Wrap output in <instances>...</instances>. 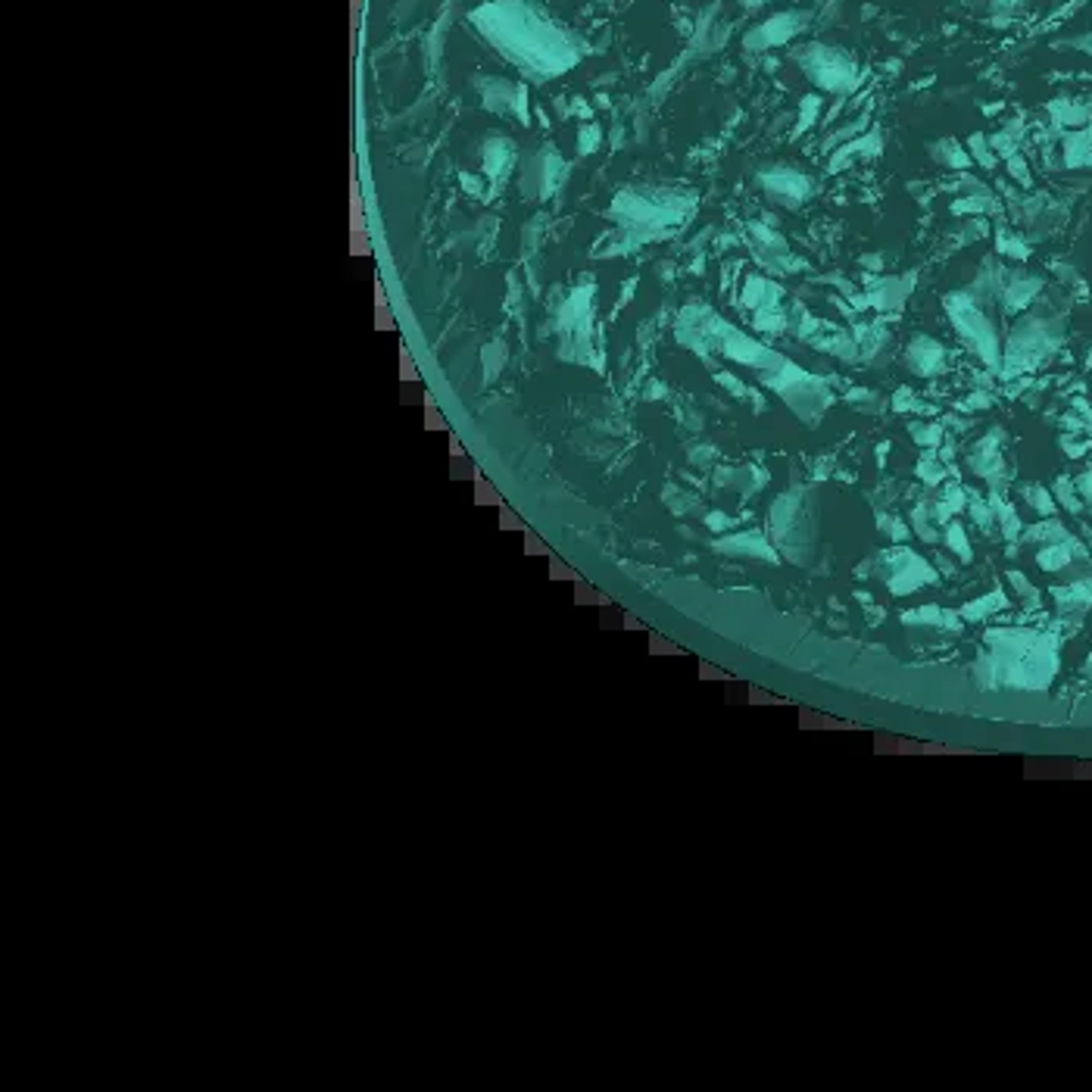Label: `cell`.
Returning <instances> with one entry per match:
<instances>
[{
  "instance_id": "obj_4",
  "label": "cell",
  "mask_w": 1092,
  "mask_h": 1092,
  "mask_svg": "<svg viewBox=\"0 0 1092 1092\" xmlns=\"http://www.w3.org/2000/svg\"><path fill=\"white\" fill-rule=\"evenodd\" d=\"M943 310L952 322L955 335L962 337V343L968 347L974 356L989 368V372H1002V343H999V331H995L993 318L983 312V306L970 300L968 291H952L943 297Z\"/></svg>"
},
{
  "instance_id": "obj_39",
  "label": "cell",
  "mask_w": 1092,
  "mask_h": 1092,
  "mask_svg": "<svg viewBox=\"0 0 1092 1092\" xmlns=\"http://www.w3.org/2000/svg\"><path fill=\"white\" fill-rule=\"evenodd\" d=\"M1051 493H1055V503H1058L1061 509H1068V512L1074 515L1083 512V497H1080V490H1076V484L1070 481V478H1058L1055 487H1051Z\"/></svg>"
},
{
  "instance_id": "obj_31",
  "label": "cell",
  "mask_w": 1092,
  "mask_h": 1092,
  "mask_svg": "<svg viewBox=\"0 0 1092 1092\" xmlns=\"http://www.w3.org/2000/svg\"><path fill=\"white\" fill-rule=\"evenodd\" d=\"M1024 543H1033V546H1045V543H1058V540H1068L1070 530L1051 515V518H1043V522H1036L1033 528H1027L1024 534Z\"/></svg>"
},
{
  "instance_id": "obj_48",
  "label": "cell",
  "mask_w": 1092,
  "mask_h": 1092,
  "mask_svg": "<svg viewBox=\"0 0 1092 1092\" xmlns=\"http://www.w3.org/2000/svg\"><path fill=\"white\" fill-rule=\"evenodd\" d=\"M599 144H603V129H599V125H584L578 135V154L581 156L593 154Z\"/></svg>"
},
{
  "instance_id": "obj_10",
  "label": "cell",
  "mask_w": 1092,
  "mask_h": 1092,
  "mask_svg": "<svg viewBox=\"0 0 1092 1092\" xmlns=\"http://www.w3.org/2000/svg\"><path fill=\"white\" fill-rule=\"evenodd\" d=\"M478 94L490 113L509 116V119L528 125V88L524 85H515L509 78H481Z\"/></svg>"
},
{
  "instance_id": "obj_43",
  "label": "cell",
  "mask_w": 1092,
  "mask_h": 1092,
  "mask_svg": "<svg viewBox=\"0 0 1092 1092\" xmlns=\"http://www.w3.org/2000/svg\"><path fill=\"white\" fill-rule=\"evenodd\" d=\"M846 403L852 409H858V412H881V409H883L881 393L871 391V387H849V391H846Z\"/></svg>"
},
{
  "instance_id": "obj_13",
  "label": "cell",
  "mask_w": 1092,
  "mask_h": 1092,
  "mask_svg": "<svg viewBox=\"0 0 1092 1092\" xmlns=\"http://www.w3.org/2000/svg\"><path fill=\"white\" fill-rule=\"evenodd\" d=\"M808 25V13H777V16H768L762 25H756L750 35H746V50H771V47H781V44L793 41L802 28Z\"/></svg>"
},
{
  "instance_id": "obj_17",
  "label": "cell",
  "mask_w": 1092,
  "mask_h": 1092,
  "mask_svg": "<svg viewBox=\"0 0 1092 1092\" xmlns=\"http://www.w3.org/2000/svg\"><path fill=\"white\" fill-rule=\"evenodd\" d=\"M902 618L905 628H927V631H949V634H962L964 624L968 621L962 618V612H949V609H939V606L927 603V606H914V609L902 612L899 615Z\"/></svg>"
},
{
  "instance_id": "obj_2",
  "label": "cell",
  "mask_w": 1092,
  "mask_h": 1092,
  "mask_svg": "<svg viewBox=\"0 0 1092 1092\" xmlns=\"http://www.w3.org/2000/svg\"><path fill=\"white\" fill-rule=\"evenodd\" d=\"M693 210V197L668 188H624L612 200V219L634 241L659 237L677 229Z\"/></svg>"
},
{
  "instance_id": "obj_24",
  "label": "cell",
  "mask_w": 1092,
  "mask_h": 1092,
  "mask_svg": "<svg viewBox=\"0 0 1092 1092\" xmlns=\"http://www.w3.org/2000/svg\"><path fill=\"white\" fill-rule=\"evenodd\" d=\"M927 154H930V160H933L937 166H943V169H952V172H968L970 166H974V160H970L968 147H962V144H958L955 138L933 141V144L927 147Z\"/></svg>"
},
{
  "instance_id": "obj_63",
  "label": "cell",
  "mask_w": 1092,
  "mask_h": 1092,
  "mask_svg": "<svg viewBox=\"0 0 1092 1092\" xmlns=\"http://www.w3.org/2000/svg\"><path fill=\"white\" fill-rule=\"evenodd\" d=\"M740 3H743V7L752 9V7H762V3H768V0H740Z\"/></svg>"
},
{
  "instance_id": "obj_21",
  "label": "cell",
  "mask_w": 1092,
  "mask_h": 1092,
  "mask_svg": "<svg viewBox=\"0 0 1092 1092\" xmlns=\"http://www.w3.org/2000/svg\"><path fill=\"white\" fill-rule=\"evenodd\" d=\"M781 300H783V287L777 285V281H771V278L750 275L746 281H743L740 303L746 306V310L756 312V310H762V306H775V303H781Z\"/></svg>"
},
{
  "instance_id": "obj_50",
  "label": "cell",
  "mask_w": 1092,
  "mask_h": 1092,
  "mask_svg": "<svg viewBox=\"0 0 1092 1092\" xmlns=\"http://www.w3.org/2000/svg\"><path fill=\"white\" fill-rule=\"evenodd\" d=\"M503 362H505V347L503 343H487V347H484V368H487V378H493L499 372V368H503Z\"/></svg>"
},
{
  "instance_id": "obj_62",
  "label": "cell",
  "mask_w": 1092,
  "mask_h": 1092,
  "mask_svg": "<svg viewBox=\"0 0 1092 1092\" xmlns=\"http://www.w3.org/2000/svg\"><path fill=\"white\" fill-rule=\"evenodd\" d=\"M1074 47H1080V50H1089V53H1092V35H1086V38H1076V41H1074Z\"/></svg>"
},
{
  "instance_id": "obj_37",
  "label": "cell",
  "mask_w": 1092,
  "mask_h": 1092,
  "mask_svg": "<svg viewBox=\"0 0 1092 1092\" xmlns=\"http://www.w3.org/2000/svg\"><path fill=\"white\" fill-rule=\"evenodd\" d=\"M908 434H912V441L918 443L921 449H937L939 443L945 441V424H939V422H912V424H908Z\"/></svg>"
},
{
  "instance_id": "obj_49",
  "label": "cell",
  "mask_w": 1092,
  "mask_h": 1092,
  "mask_svg": "<svg viewBox=\"0 0 1092 1092\" xmlns=\"http://www.w3.org/2000/svg\"><path fill=\"white\" fill-rule=\"evenodd\" d=\"M1005 163H1008V175L1018 181L1020 188H1030V185H1033V175H1030V166H1027V160H1024V156L1014 154V156H1008Z\"/></svg>"
},
{
  "instance_id": "obj_54",
  "label": "cell",
  "mask_w": 1092,
  "mask_h": 1092,
  "mask_svg": "<svg viewBox=\"0 0 1092 1092\" xmlns=\"http://www.w3.org/2000/svg\"><path fill=\"white\" fill-rule=\"evenodd\" d=\"M1061 447H1064V453H1068V456H1074V459H1080L1086 453V449H1089V441H1083V437H1070V434H1064V437H1061Z\"/></svg>"
},
{
  "instance_id": "obj_41",
  "label": "cell",
  "mask_w": 1092,
  "mask_h": 1092,
  "mask_svg": "<svg viewBox=\"0 0 1092 1092\" xmlns=\"http://www.w3.org/2000/svg\"><path fill=\"white\" fill-rule=\"evenodd\" d=\"M662 497H665V505H668L671 512L675 515H690V512H700V497H696V493H687V490H681V487H665V493H662Z\"/></svg>"
},
{
  "instance_id": "obj_15",
  "label": "cell",
  "mask_w": 1092,
  "mask_h": 1092,
  "mask_svg": "<svg viewBox=\"0 0 1092 1092\" xmlns=\"http://www.w3.org/2000/svg\"><path fill=\"white\" fill-rule=\"evenodd\" d=\"M562 175H565L562 156L555 154L553 147H546L528 163L524 179H522V188L528 191V197H549L555 188H559Z\"/></svg>"
},
{
  "instance_id": "obj_7",
  "label": "cell",
  "mask_w": 1092,
  "mask_h": 1092,
  "mask_svg": "<svg viewBox=\"0 0 1092 1092\" xmlns=\"http://www.w3.org/2000/svg\"><path fill=\"white\" fill-rule=\"evenodd\" d=\"M802 66V72L812 78V85L827 94H846L858 85L856 78V60L846 50L831 47L821 41H808L793 53Z\"/></svg>"
},
{
  "instance_id": "obj_11",
  "label": "cell",
  "mask_w": 1092,
  "mask_h": 1092,
  "mask_svg": "<svg viewBox=\"0 0 1092 1092\" xmlns=\"http://www.w3.org/2000/svg\"><path fill=\"white\" fill-rule=\"evenodd\" d=\"M712 549L731 559H752V562H781L777 546L762 534V530H734L712 540Z\"/></svg>"
},
{
  "instance_id": "obj_61",
  "label": "cell",
  "mask_w": 1092,
  "mask_h": 1092,
  "mask_svg": "<svg viewBox=\"0 0 1092 1092\" xmlns=\"http://www.w3.org/2000/svg\"><path fill=\"white\" fill-rule=\"evenodd\" d=\"M662 393H665V387H662V384H646V399H656V397H662Z\"/></svg>"
},
{
  "instance_id": "obj_8",
  "label": "cell",
  "mask_w": 1092,
  "mask_h": 1092,
  "mask_svg": "<svg viewBox=\"0 0 1092 1092\" xmlns=\"http://www.w3.org/2000/svg\"><path fill=\"white\" fill-rule=\"evenodd\" d=\"M877 574L883 578L887 590L893 596H912L921 587H930L939 581L937 565L924 559V555L912 553L905 543H893L889 549L877 553Z\"/></svg>"
},
{
  "instance_id": "obj_51",
  "label": "cell",
  "mask_w": 1092,
  "mask_h": 1092,
  "mask_svg": "<svg viewBox=\"0 0 1092 1092\" xmlns=\"http://www.w3.org/2000/svg\"><path fill=\"white\" fill-rule=\"evenodd\" d=\"M702 524H706V528L712 530V534H727V530L734 528V515H727V512H718V509H712V512H706L702 515Z\"/></svg>"
},
{
  "instance_id": "obj_56",
  "label": "cell",
  "mask_w": 1092,
  "mask_h": 1092,
  "mask_svg": "<svg viewBox=\"0 0 1092 1092\" xmlns=\"http://www.w3.org/2000/svg\"><path fill=\"white\" fill-rule=\"evenodd\" d=\"M858 266H862L864 272H874V275H877V272H883V266H887V256H883V253H864V256H858Z\"/></svg>"
},
{
  "instance_id": "obj_38",
  "label": "cell",
  "mask_w": 1092,
  "mask_h": 1092,
  "mask_svg": "<svg viewBox=\"0 0 1092 1092\" xmlns=\"http://www.w3.org/2000/svg\"><path fill=\"white\" fill-rule=\"evenodd\" d=\"M995 250H999V256H1008V260H1018V262H1024L1030 256V244H1024V237L1011 235V231L1005 229L995 231Z\"/></svg>"
},
{
  "instance_id": "obj_6",
  "label": "cell",
  "mask_w": 1092,
  "mask_h": 1092,
  "mask_svg": "<svg viewBox=\"0 0 1092 1092\" xmlns=\"http://www.w3.org/2000/svg\"><path fill=\"white\" fill-rule=\"evenodd\" d=\"M806 493L790 487L771 503V537L790 562H808L812 553V522L806 518Z\"/></svg>"
},
{
  "instance_id": "obj_20",
  "label": "cell",
  "mask_w": 1092,
  "mask_h": 1092,
  "mask_svg": "<svg viewBox=\"0 0 1092 1092\" xmlns=\"http://www.w3.org/2000/svg\"><path fill=\"white\" fill-rule=\"evenodd\" d=\"M852 337H856L858 353H862L864 362H881L883 353L889 350V341H893V331H889V328L883 325L881 318H877V322H868V325H856V331H852Z\"/></svg>"
},
{
  "instance_id": "obj_18",
  "label": "cell",
  "mask_w": 1092,
  "mask_h": 1092,
  "mask_svg": "<svg viewBox=\"0 0 1092 1092\" xmlns=\"http://www.w3.org/2000/svg\"><path fill=\"white\" fill-rule=\"evenodd\" d=\"M881 150H883V135H881V131H877V129H874V131H862L858 138L846 141L843 147L833 150L827 172H831V175H837V172L849 169V166L856 163L858 156H862V160H874V156H881Z\"/></svg>"
},
{
  "instance_id": "obj_46",
  "label": "cell",
  "mask_w": 1092,
  "mask_h": 1092,
  "mask_svg": "<svg viewBox=\"0 0 1092 1092\" xmlns=\"http://www.w3.org/2000/svg\"><path fill=\"white\" fill-rule=\"evenodd\" d=\"M945 188H952V194H993V191L987 188V181L974 179L970 172H958V179H955L952 185H945Z\"/></svg>"
},
{
  "instance_id": "obj_22",
  "label": "cell",
  "mask_w": 1092,
  "mask_h": 1092,
  "mask_svg": "<svg viewBox=\"0 0 1092 1092\" xmlns=\"http://www.w3.org/2000/svg\"><path fill=\"white\" fill-rule=\"evenodd\" d=\"M515 163V147L509 138H490L484 144V175L493 181H503Z\"/></svg>"
},
{
  "instance_id": "obj_52",
  "label": "cell",
  "mask_w": 1092,
  "mask_h": 1092,
  "mask_svg": "<svg viewBox=\"0 0 1092 1092\" xmlns=\"http://www.w3.org/2000/svg\"><path fill=\"white\" fill-rule=\"evenodd\" d=\"M718 459V449L715 447H693L690 449V462L696 468H712V462Z\"/></svg>"
},
{
  "instance_id": "obj_1",
  "label": "cell",
  "mask_w": 1092,
  "mask_h": 1092,
  "mask_svg": "<svg viewBox=\"0 0 1092 1092\" xmlns=\"http://www.w3.org/2000/svg\"><path fill=\"white\" fill-rule=\"evenodd\" d=\"M472 22L490 47L534 78H555L581 60L578 38L530 0H490L474 9Z\"/></svg>"
},
{
  "instance_id": "obj_40",
  "label": "cell",
  "mask_w": 1092,
  "mask_h": 1092,
  "mask_svg": "<svg viewBox=\"0 0 1092 1092\" xmlns=\"http://www.w3.org/2000/svg\"><path fill=\"white\" fill-rule=\"evenodd\" d=\"M893 409H896V412H914V416H933V412H937V409L930 406V403H924V399H918V393L912 391V387H899L896 393H893Z\"/></svg>"
},
{
  "instance_id": "obj_57",
  "label": "cell",
  "mask_w": 1092,
  "mask_h": 1092,
  "mask_svg": "<svg viewBox=\"0 0 1092 1092\" xmlns=\"http://www.w3.org/2000/svg\"><path fill=\"white\" fill-rule=\"evenodd\" d=\"M874 574H877V555H868V559H862V562L856 565L858 581H868V578H874Z\"/></svg>"
},
{
  "instance_id": "obj_33",
  "label": "cell",
  "mask_w": 1092,
  "mask_h": 1092,
  "mask_svg": "<svg viewBox=\"0 0 1092 1092\" xmlns=\"http://www.w3.org/2000/svg\"><path fill=\"white\" fill-rule=\"evenodd\" d=\"M987 212H999V200L993 194H964L962 200L952 204V216H958V219H977Z\"/></svg>"
},
{
  "instance_id": "obj_30",
  "label": "cell",
  "mask_w": 1092,
  "mask_h": 1092,
  "mask_svg": "<svg viewBox=\"0 0 1092 1092\" xmlns=\"http://www.w3.org/2000/svg\"><path fill=\"white\" fill-rule=\"evenodd\" d=\"M1005 606H1008V596H1005V590H993V593L980 596V599H970V603H964L962 606V618L968 621V624H974V621L989 618L993 612L1005 609Z\"/></svg>"
},
{
  "instance_id": "obj_55",
  "label": "cell",
  "mask_w": 1092,
  "mask_h": 1092,
  "mask_svg": "<svg viewBox=\"0 0 1092 1092\" xmlns=\"http://www.w3.org/2000/svg\"><path fill=\"white\" fill-rule=\"evenodd\" d=\"M833 465H837V456H831V453H827V456H818L815 459V468H812V478H815V481H824V478H831Z\"/></svg>"
},
{
  "instance_id": "obj_29",
  "label": "cell",
  "mask_w": 1092,
  "mask_h": 1092,
  "mask_svg": "<svg viewBox=\"0 0 1092 1092\" xmlns=\"http://www.w3.org/2000/svg\"><path fill=\"white\" fill-rule=\"evenodd\" d=\"M943 546L945 549H949V553L955 555V559H958V562L962 565H968V562H974V546H970V540H968V530H964V524L962 522H949V524H943Z\"/></svg>"
},
{
  "instance_id": "obj_34",
  "label": "cell",
  "mask_w": 1092,
  "mask_h": 1092,
  "mask_svg": "<svg viewBox=\"0 0 1092 1092\" xmlns=\"http://www.w3.org/2000/svg\"><path fill=\"white\" fill-rule=\"evenodd\" d=\"M752 328L762 331V335H783V331H787V310H783L781 303L762 306V310L752 312Z\"/></svg>"
},
{
  "instance_id": "obj_3",
  "label": "cell",
  "mask_w": 1092,
  "mask_h": 1092,
  "mask_svg": "<svg viewBox=\"0 0 1092 1092\" xmlns=\"http://www.w3.org/2000/svg\"><path fill=\"white\" fill-rule=\"evenodd\" d=\"M1061 337H1064V312H1027L1024 318H1018L1002 353V375L1014 378L1039 368V362L1061 347Z\"/></svg>"
},
{
  "instance_id": "obj_59",
  "label": "cell",
  "mask_w": 1092,
  "mask_h": 1092,
  "mask_svg": "<svg viewBox=\"0 0 1092 1092\" xmlns=\"http://www.w3.org/2000/svg\"><path fill=\"white\" fill-rule=\"evenodd\" d=\"M874 453H877V468H887V456H889V441H881V443H877V449H874Z\"/></svg>"
},
{
  "instance_id": "obj_5",
  "label": "cell",
  "mask_w": 1092,
  "mask_h": 1092,
  "mask_svg": "<svg viewBox=\"0 0 1092 1092\" xmlns=\"http://www.w3.org/2000/svg\"><path fill=\"white\" fill-rule=\"evenodd\" d=\"M758 381L765 384L768 391H775L796 412V418H802L808 424H815L818 416L833 403L831 378L808 375L806 368L793 366L790 359H783V366L775 368V372H762Z\"/></svg>"
},
{
  "instance_id": "obj_14",
  "label": "cell",
  "mask_w": 1092,
  "mask_h": 1092,
  "mask_svg": "<svg viewBox=\"0 0 1092 1092\" xmlns=\"http://www.w3.org/2000/svg\"><path fill=\"white\" fill-rule=\"evenodd\" d=\"M902 362L905 368L918 378H939L945 368H949V350H945L937 337L914 335L912 341L905 343Z\"/></svg>"
},
{
  "instance_id": "obj_23",
  "label": "cell",
  "mask_w": 1092,
  "mask_h": 1092,
  "mask_svg": "<svg viewBox=\"0 0 1092 1092\" xmlns=\"http://www.w3.org/2000/svg\"><path fill=\"white\" fill-rule=\"evenodd\" d=\"M812 347L833 359H840V362H856V359H862L856 337L846 335V331H833V328H827V335L821 331V335L812 337Z\"/></svg>"
},
{
  "instance_id": "obj_44",
  "label": "cell",
  "mask_w": 1092,
  "mask_h": 1092,
  "mask_svg": "<svg viewBox=\"0 0 1092 1092\" xmlns=\"http://www.w3.org/2000/svg\"><path fill=\"white\" fill-rule=\"evenodd\" d=\"M1008 584H1011V590H1014V596H1018L1027 609H1036V606H1039V590H1036L1033 584L1020 574V571H1008Z\"/></svg>"
},
{
  "instance_id": "obj_53",
  "label": "cell",
  "mask_w": 1092,
  "mask_h": 1092,
  "mask_svg": "<svg viewBox=\"0 0 1092 1092\" xmlns=\"http://www.w3.org/2000/svg\"><path fill=\"white\" fill-rule=\"evenodd\" d=\"M989 406H993V397H989L987 391H974V393H970V397L964 399V403H962V406H958V409H968V412H977V409H989Z\"/></svg>"
},
{
  "instance_id": "obj_36",
  "label": "cell",
  "mask_w": 1092,
  "mask_h": 1092,
  "mask_svg": "<svg viewBox=\"0 0 1092 1092\" xmlns=\"http://www.w3.org/2000/svg\"><path fill=\"white\" fill-rule=\"evenodd\" d=\"M1020 493H1024V499H1027V505H1030V509H1033L1036 515H1039V518H1051V515L1058 512V503H1055V493H1051L1049 487H1043V484H1027V487L1020 490Z\"/></svg>"
},
{
  "instance_id": "obj_12",
  "label": "cell",
  "mask_w": 1092,
  "mask_h": 1092,
  "mask_svg": "<svg viewBox=\"0 0 1092 1092\" xmlns=\"http://www.w3.org/2000/svg\"><path fill=\"white\" fill-rule=\"evenodd\" d=\"M914 285H918V272H905V275H883V278H868L864 287V300L868 306L877 312H902L905 300L912 297Z\"/></svg>"
},
{
  "instance_id": "obj_25",
  "label": "cell",
  "mask_w": 1092,
  "mask_h": 1092,
  "mask_svg": "<svg viewBox=\"0 0 1092 1092\" xmlns=\"http://www.w3.org/2000/svg\"><path fill=\"white\" fill-rule=\"evenodd\" d=\"M1051 596H1055L1058 612H1064V615H1070V612H1086L1092 606V581H1074L1068 587H1055Z\"/></svg>"
},
{
  "instance_id": "obj_35",
  "label": "cell",
  "mask_w": 1092,
  "mask_h": 1092,
  "mask_svg": "<svg viewBox=\"0 0 1092 1092\" xmlns=\"http://www.w3.org/2000/svg\"><path fill=\"white\" fill-rule=\"evenodd\" d=\"M877 530H881L883 537H889V543H908L912 537V524L905 522L902 515L896 512H887V509H877Z\"/></svg>"
},
{
  "instance_id": "obj_26",
  "label": "cell",
  "mask_w": 1092,
  "mask_h": 1092,
  "mask_svg": "<svg viewBox=\"0 0 1092 1092\" xmlns=\"http://www.w3.org/2000/svg\"><path fill=\"white\" fill-rule=\"evenodd\" d=\"M1049 113L1055 116V122L1068 125V129H1083V125L1092 122V110L1083 104V100H1070V97L1051 100Z\"/></svg>"
},
{
  "instance_id": "obj_27",
  "label": "cell",
  "mask_w": 1092,
  "mask_h": 1092,
  "mask_svg": "<svg viewBox=\"0 0 1092 1092\" xmlns=\"http://www.w3.org/2000/svg\"><path fill=\"white\" fill-rule=\"evenodd\" d=\"M989 505H993L995 524H999V530H1002V537L1008 540V543H1014V540L1024 534V522L1018 518V509H1014L1008 499L999 497V490H993V493H989Z\"/></svg>"
},
{
  "instance_id": "obj_58",
  "label": "cell",
  "mask_w": 1092,
  "mask_h": 1092,
  "mask_svg": "<svg viewBox=\"0 0 1092 1092\" xmlns=\"http://www.w3.org/2000/svg\"><path fill=\"white\" fill-rule=\"evenodd\" d=\"M933 565H937V571L939 574H943V578H955V571H958V565L952 562V559H949V555L945 553H937L933 555Z\"/></svg>"
},
{
  "instance_id": "obj_60",
  "label": "cell",
  "mask_w": 1092,
  "mask_h": 1092,
  "mask_svg": "<svg viewBox=\"0 0 1092 1092\" xmlns=\"http://www.w3.org/2000/svg\"><path fill=\"white\" fill-rule=\"evenodd\" d=\"M462 185L465 188H472L468 194H481V181L474 179V175H462Z\"/></svg>"
},
{
  "instance_id": "obj_45",
  "label": "cell",
  "mask_w": 1092,
  "mask_h": 1092,
  "mask_svg": "<svg viewBox=\"0 0 1092 1092\" xmlns=\"http://www.w3.org/2000/svg\"><path fill=\"white\" fill-rule=\"evenodd\" d=\"M968 512H970V522L977 524L980 530H993L995 512H993V505H989V499H980V497L968 499Z\"/></svg>"
},
{
  "instance_id": "obj_32",
  "label": "cell",
  "mask_w": 1092,
  "mask_h": 1092,
  "mask_svg": "<svg viewBox=\"0 0 1092 1092\" xmlns=\"http://www.w3.org/2000/svg\"><path fill=\"white\" fill-rule=\"evenodd\" d=\"M914 474H918V481L924 487H939L945 481V474H949V465L939 459L937 449H924L918 465H914Z\"/></svg>"
},
{
  "instance_id": "obj_9",
  "label": "cell",
  "mask_w": 1092,
  "mask_h": 1092,
  "mask_svg": "<svg viewBox=\"0 0 1092 1092\" xmlns=\"http://www.w3.org/2000/svg\"><path fill=\"white\" fill-rule=\"evenodd\" d=\"M758 185H762L768 200L775 206H783V210H796L812 194V181L806 172L793 169L787 163H775L758 172Z\"/></svg>"
},
{
  "instance_id": "obj_42",
  "label": "cell",
  "mask_w": 1092,
  "mask_h": 1092,
  "mask_svg": "<svg viewBox=\"0 0 1092 1092\" xmlns=\"http://www.w3.org/2000/svg\"><path fill=\"white\" fill-rule=\"evenodd\" d=\"M968 154H970V160H974L977 166H983V169H995V163H999V156H995L989 138L987 135H980V131H974V135L968 138Z\"/></svg>"
},
{
  "instance_id": "obj_19",
  "label": "cell",
  "mask_w": 1092,
  "mask_h": 1092,
  "mask_svg": "<svg viewBox=\"0 0 1092 1092\" xmlns=\"http://www.w3.org/2000/svg\"><path fill=\"white\" fill-rule=\"evenodd\" d=\"M1074 562H1086V546L1070 534L1068 540H1058V543H1045L1039 546V553H1036V565L1049 574H1061V571H1070Z\"/></svg>"
},
{
  "instance_id": "obj_16",
  "label": "cell",
  "mask_w": 1092,
  "mask_h": 1092,
  "mask_svg": "<svg viewBox=\"0 0 1092 1092\" xmlns=\"http://www.w3.org/2000/svg\"><path fill=\"white\" fill-rule=\"evenodd\" d=\"M1043 291H1045L1043 278L1030 275V272H1024V269L1005 272V285H1002V294H999V303H1002L1005 312L1014 316V312L1027 310L1030 303L1043 294Z\"/></svg>"
},
{
  "instance_id": "obj_47",
  "label": "cell",
  "mask_w": 1092,
  "mask_h": 1092,
  "mask_svg": "<svg viewBox=\"0 0 1092 1092\" xmlns=\"http://www.w3.org/2000/svg\"><path fill=\"white\" fill-rule=\"evenodd\" d=\"M818 113H821V97H818V94H808V97H802V113H799L802 119L796 122L793 135H802L806 129H812V125H815V119H818Z\"/></svg>"
},
{
  "instance_id": "obj_28",
  "label": "cell",
  "mask_w": 1092,
  "mask_h": 1092,
  "mask_svg": "<svg viewBox=\"0 0 1092 1092\" xmlns=\"http://www.w3.org/2000/svg\"><path fill=\"white\" fill-rule=\"evenodd\" d=\"M908 524H912L914 537L924 540L927 546H937L939 540H943V530L933 522V503H914L912 515H908Z\"/></svg>"
}]
</instances>
